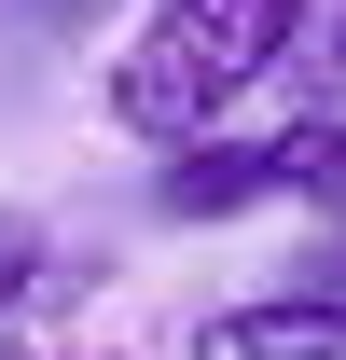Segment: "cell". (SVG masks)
I'll use <instances>...</instances> for the list:
<instances>
[{
    "mask_svg": "<svg viewBox=\"0 0 346 360\" xmlns=\"http://www.w3.org/2000/svg\"><path fill=\"white\" fill-rule=\"evenodd\" d=\"M305 14L319 0H153V28L111 56V125L153 139V153H208L222 111L263 84V70H291L305 56Z\"/></svg>",
    "mask_w": 346,
    "mask_h": 360,
    "instance_id": "cell-1",
    "label": "cell"
},
{
    "mask_svg": "<svg viewBox=\"0 0 346 360\" xmlns=\"http://www.w3.org/2000/svg\"><path fill=\"white\" fill-rule=\"evenodd\" d=\"M28 291H56V250H42V222H14V208H0V319L28 305Z\"/></svg>",
    "mask_w": 346,
    "mask_h": 360,
    "instance_id": "cell-3",
    "label": "cell"
},
{
    "mask_svg": "<svg viewBox=\"0 0 346 360\" xmlns=\"http://www.w3.org/2000/svg\"><path fill=\"white\" fill-rule=\"evenodd\" d=\"M305 291H333V305H346V236H333V264H319V277H305Z\"/></svg>",
    "mask_w": 346,
    "mask_h": 360,
    "instance_id": "cell-4",
    "label": "cell"
},
{
    "mask_svg": "<svg viewBox=\"0 0 346 360\" xmlns=\"http://www.w3.org/2000/svg\"><path fill=\"white\" fill-rule=\"evenodd\" d=\"M194 360H346V305L333 291H250V305L194 319Z\"/></svg>",
    "mask_w": 346,
    "mask_h": 360,
    "instance_id": "cell-2",
    "label": "cell"
},
{
    "mask_svg": "<svg viewBox=\"0 0 346 360\" xmlns=\"http://www.w3.org/2000/svg\"><path fill=\"white\" fill-rule=\"evenodd\" d=\"M319 70H333V84H346V42H333V56H319Z\"/></svg>",
    "mask_w": 346,
    "mask_h": 360,
    "instance_id": "cell-5",
    "label": "cell"
}]
</instances>
